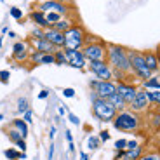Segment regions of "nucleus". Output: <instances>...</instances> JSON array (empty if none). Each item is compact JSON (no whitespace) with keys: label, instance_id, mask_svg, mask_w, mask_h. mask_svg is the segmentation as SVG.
I'll use <instances>...</instances> for the list:
<instances>
[{"label":"nucleus","instance_id":"1","mask_svg":"<svg viewBox=\"0 0 160 160\" xmlns=\"http://www.w3.org/2000/svg\"><path fill=\"white\" fill-rule=\"evenodd\" d=\"M106 63L112 66L113 72L122 73L131 80V64H129V56H127V47L118 44H106Z\"/></svg>","mask_w":160,"mask_h":160},{"label":"nucleus","instance_id":"2","mask_svg":"<svg viewBox=\"0 0 160 160\" xmlns=\"http://www.w3.org/2000/svg\"><path fill=\"white\" fill-rule=\"evenodd\" d=\"M112 124L120 132H134L141 127V117H139V113H134L127 108L124 112L117 113Z\"/></svg>","mask_w":160,"mask_h":160},{"label":"nucleus","instance_id":"3","mask_svg":"<svg viewBox=\"0 0 160 160\" xmlns=\"http://www.w3.org/2000/svg\"><path fill=\"white\" fill-rule=\"evenodd\" d=\"M127 56H129V64H131V73L132 77H136L138 80L144 82L153 75L148 70L146 63H144V56L143 51H138V49H127Z\"/></svg>","mask_w":160,"mask_h":160},{"label":"nucleus","instance_id":"4","mask_svg":"<svg viewBox=\"0 0 160 160\" xmlns=\"http://www.w3.org/2000/svg\"><path fill=\"white\" fill-rule=\"evenodd\" d=\"M91 104H92V115L96 117L99 122H113L117 115V110L112 106L108 99H101L94 92H91Z\"/></svg>","mask_w":160,"mask_h":160},{"label":"nucleus","instance_id":"5","mask_svg":"<svg viewBox=\"0 0 160 160\" xmlns=\"http://www.w3.org/2000/svg\"><path fill=\"white\" fill-rule=\"evenodd\" d=\"M85 35H87V30L84 28V24L75 23L70 30L64 32L63 49H82L85 45Z\"/></svg>","mask_w":160,"mask_h":160},{"label":"nucleus","instance_id":"6","mask_svg":"<svg viewBox=\"0 0 160 160\" xmlns=\"http://www.w3.org/2000/svg\"><path fill=\"white\" fill-rule=\"evenodd\" d=\"M89 89H91V92H94L98 98L108 99L110 96H113V94L117 92V82H113V80L91 78L89 80Z\"/></svg>","mask_w":160,"mask_h":160},{"label":"nucleus","instance_id":"7","mask_svg":"<svg viewBox=\"0 0 160 160\" xmlns=\"http://www.w3.org/2000/svg\"><path fill=\"white\" fill-rule=\"evenodd\" d=\"M106 44L103 38L98 40V42H91V44H85L84 47L80 49L82 54L85 56L87 61H103L106 59Z\"/></svg>","mask_w":160,"mask_h":160},{"label":"nucleus","instance_id":"8","mask_svg":"<svg viewBox=\"0 0 160 160\" xmlns=\"http://www.w3.org/2000/svg\"><path fill=\"white\" fill-rule=\"evenodd\" d=\"M87 70L91 75H94V78L98 80H113V70L106 59L103 61H87Z\"/></svg>","mask_w":160,"mask_h":160},{"label":"nucleus","instance_id":"9","mask_svg":"<svg viewBox=\"0 0 160 160\" xmlns=\"http://www.w3.org/2000/svg\"><path fill=\"white\" fill-rule=\"evenodd\" d=\"M37 11L40 12H58L59 16L66 18L70 16V11H72V7H68V5L64 4V2H61V0H40L38 4L35 5Z\"/></svg>","mask_w":160,"mask_h":160},{"label":"nucleus","instance_id":"10","mask_svg":"<svg viewBox=\"0 0 160 160\" xmlns=\"http://www.w3.org/2000/svg\"><path fill=\"white\" fill-rule=\"evenodd\" d=\"M64 54H66V66L82 72L87 68V59L80 49H64Z\"/></svg>","mask_w":160,"mask_h":160},{"label":"nucleus","instance_id":"11","mask_svg":"<svg viewBox=\"0 0 160 160\" xmlns=\"http://www.w3.org/2000/svg\"><path fill=\"white\" fill-rule=\"evenodd\" d=\"M32 49H30L28 40H16L12 44V59L16 63H26Z\"/></svg>","mask_w":160,"mask_h":160},{"label":"nucleus","instance_id":"12","mask_svg":"<svg viewBox=\"0 0 160 160\" xmlns=\"http://www.w3.org/2000/svg\"><path fill=\"white\" fill-rule=\"evenodd\" d=\"M138 89H139L138 85H134L132 82H127V80H124V82H117V94L122 96V99L127 103V108H129V104L132 103V99L136 98Z\"/></svg>","mask_w":160,"mask_h":160},{"label":"nucleus","instance_id":"13","mask_svg":"<svg viewBox=\"0 0 160 160\" xmlns=\"http://www.w3.org/2000/svg\"><path fill=\"white\" fill-rule=\"evenodd\" d=\"M150 106H152V103L148 101V96H146V91L144 89H138V94L136 98L132 99V103L129 104V110L134 113H144L148 112Z\"/></svg>","mask_w":160,"mask_h":160},{"label":"nucleus","instance_id":"14","mask_svg":"<svg viewBox=\"0 0 160 160\" xmlns=\"http://www.w3.org/2000/svg\"><path fill=\"white\" fill-rule=\"evenodd\" d=\"M28 44L32 51H38V52H44V54H54L58 51L56 45H52L45 38H28Z\"/></svg>","mask_w":160,"mask_h":160},{"label":"nucleus","instance_id":"15","mask_svg":"<svg viewBox=\"0 0 160 160\" xmlns=\"http://www.w3.org/2000/svg\"><path fill=\"white\" fill-rule=\"evenodd\" d=\"M44 38L49 40L52 45H56L58 49H63L64 47V33L54 30L52 26H49L47 30H44Z\"/></svg>","mask_w":160,"mask_h":160},{"label":"nucleus","instance_id":"16","mask_svg":"<svg viewBox=\"0 0 160 160\" xmlns=\"http://www.w3.org/2000/svg\"><path fill=\"white\" fill-rule=\"evenodd\" d=\"M143 56H144V63L148 66V70L155 75V73L160 72V58L157 54V51H143Z\"/></svg>","mask_w":160,"mask_h":160},{"label":"nucleus","instance_id":"17","mask_svg":"<svg viewBox=\"0 0 160 160\" xmlns=\"http://www.w3.org/2000/svg\"><path fill=\"white\" fill-rule=\"evenodd\" d=\"M28 19L32 21L35 26H38V28H42V30H47L49 26H51L49 21L45 19V14L44 12H40V11H37V9H33V11L28 14Z\"/></svg>","mask_w":160,"mask_h":160},{"label":"nucleus","instance_id":"18","mask_svg":"<svg viewBox=\"0 0 160 160\" xmlns=\"http://www.w3.org/2000/svg\"><path fill=\"white\" fill-rule=\"evenodd\" d=\"M9 127H12V129H16L18 132H19L21 136H23V139H28V134H30V125L24 122L23 118H14L11 122V125Z\"/></svg>","mask_w":160,"mask_h":160},{"label":"nucleus","instance_id":"19","mask_svg":"<svg viewBox=\"0 0 160 160\" xmlns=\"http://www.w3.org/2000/svg\"><path fill=\"white\" fill-rule=\"evenodd\" d=\"M75 23H77V21H73L70 16H66V18H61L59 21H56V23L52 24V28H54V30H58V32H61V33H64L66 30H70V28H72V26H73Z\"/></svg>","mask_w":160,"mask_h":160},{"label":"nucleus","instance_id":"20","mask_svg":"<svg viewBox=\"0 0 160 160\" xmlns=\"http://www.w3.org/2000/svg\"><path fill=\"white\" fill-rule=\"evenodd\" d=\"M108 101L112 103L113 108L117 110V113H118V112H124V110H127V103H125V101L122 99V96H118L117 92L113 94V96H110V98H108Z\"/></svg>","mask_w":160,"mask_h":160},{"label":"nucleus","instance_id":"21","mask_svg":"<svg viewBox=\"0 0 160 160\" xmlns=\"http://www.w3.org/2000/svg\"><path fill=\"white\" fill-rule=\"evenodd\" d=\"M141 155H143V146L138 144L136 148L125 150V152H124V158H122V160H139Z\"/></svg>","mask_w":160,"mask_h":160},{"label":"nucleus","instance_id":"22","mask_svg":"<svg viewBox=\"0 0 160 160\" xmlns=\"http://www.w3.org/2000/svg\"><path fill=\"white\" fill-rule=\"evenodd\" d=\"M143 89L144 91H157V89H160V78L155 75H152L148 80L143 82Z\"/></svg>","mask_w":160,"mask_h":160},{"label":"nucleus","instance_id":"23","mask_svg":"<svg viewBox=\"0 0 160 160\" xmlns=\"http://www.w3.org/2000/svg\"><path fill=\"white\" fill-rule=\"evenodd\" d=\"M26 110H30V101H28V98H24V96L18 98V103H16V112L23 115V113L26 112Z\"/></svg>","mask_w":160,"mask_h":160},{"label":"nucleus","instance_id":"24","mask_svg":"<svg viewBox=\"0 0 160 160\" xmlns=\"http://www.w3.org/2000/svg\"><path fill=\"white\" fill-rule=\"evenodd\" d=\"M21 153H23V152H19V150L14 148V146H12V148H5L4 150V157L7 160H21Z\"/></svg>","mask_w":160,"mask_h":160},{"label":"nucleus","instance_id":"25","mask_svg":"<svg viewBox=\"0 0 160 160\" xmlns=\"http://www.w3.org/2000/svg\"><path fill=\"white\" fill-rule=\"evenodd\" d=\"M54 64L58 66H66V54H64V49H58L54 52Z\"/></svg>","mask_w":160,"mask_h":160},{"label":"nucleus","instance_id":"26","mask_svg":"<svg viewBox=\"0 0 160 160\" xmlns=\"http://www.w3.org/2000/svg\"><path fill=\"white\" fill-rule=\"evenodd\" d=\"M5 134H7L9 141H11L12 144H16L18 141H21V139H23V136H21V134H19V132L16 131V129H12V127L5 129Z\"/></svg>","mask_w":160,"mask_h":160},{"label":"nucleus","instance_id":"27","mask_svg":"<svg viewBox=\"0 0 160 160\" xmlns=\"http://www.w3.org/2000/svg\"><path fill=\"white\" fill-rule=\"evenodd\" d=\"M99 146H101V141L98 136H89L87 138V150L89 152H96Z\"/></svg>","mask_w":160,"mask_h":160},{"label":"nucleus","instance_id":"28","mask_svg":"<svg viewBox=\"0 0 160 160\" xmlns=\"http://www.w3.org/2000/svg\"><path fill=\"white\" fill-rule=\"evenodd\" d=\"M146 96H148V101L152 104L160 106V89H157V91H146Z\"/></svg>","mask_w":160,"mask_h":160},{"label":"nucleus","instance_id":"29","mask_svg":"<svg viewBox=\"0 0 160 160\" xmlns=\"http://www.w3.org/2000/svg\"><path fill=\"white\" fill-rule=\"evenodd\" d=\"M9 14H11V18L12 19H16L18 23H23V11H21L19 7H14V5H12L11 9H9Z\"/></svg>","mask_w":160,"mask_h":160},{"label":"nucleus","instance_id":"30","mask_svg":"<svg viewBox=\"0 0 160 160\" xmlns=\"http://www.w3.org/2000/svg\"><path fill=\"white\" fill-rule=\"evenodd\" d=\"M42 54L44 52H38V51H32L28 56V63L32 64V66H38L40 64V58H42Z\"/></svg>","mask_w":160,"mask_h":160},{"label":"nucleus","instance_id":"31","mask_svg":"<svg viewBox=\"0 0 160 160\" xmlns=\"http://www.w3.org/2000/svg\"><path fill=\"white\" fill-rule=\"evenodd\" d=\"M113 148H115V152H124V150L127 148V139H124V138L117 139L115 143H113Z\"/></svg>","mask_w":160,"mask_h":160},{"label":"nucleus","instance_id":"32","mask_svg":"<svg viewBox=\"0 0 160 160\" xmlns=\"http://www.w3.org/2000/svg\"><path fill=\"white\" fill-rule=\"evenodd\" d=\"M61 18H63V16H59L58 12H45V19L49 21V24H51V26L56 23V21H59Z\"/></svg>","mask_w":160,"mask_h":160},{"label":"nucleus","instance_id":"33","mask_svg":"<svg viewBox=\"0 0 160 160\" xmlns=\"http://www.w3.org/2000/svg\"><path fill=\"white\" fill-rule=\"evenodd\" d=\"M152 127L155 129V131H160V110L152 115Z\"/></svg>","mask_w":160,"mask_h":160},{"label":"nucleus","instance_id":"34","mask_svg":"<svg viewBox=\"0 0 160 160\" xmlns=\"http://www.w3.org/2000/svg\"><path fill=\"white\" fill-rule=\"evenodd\" d=\"M30 38H44V30L35 26V28L30 32Z\"/></svg>","mask_w":160,"mask_h":160},{"label":"nucleus","instance_id":"35","mask_svg":"<svg viewBox=\"0 0 160 160\" xmlns=\"http://www.w3.org/2000/svg\"><path fill=\"white\" fill-rule=\"evenodd\" d=\"M40 64H54V54H42Z\"/></svg>","mask_w":160,"mask_h":160},{"label":"nucleus","instance_id":"36","mask_svg":"<svg viewBox=\"0 0 160 160\" xmlns=\"http://www.w3.org/2000/svg\"><path fill=\"white\" fill-rule=\"evenodd\" d=\"M21 118H23L28 125H30V124H33V110H32V108L26 110V112L23 113V117H21Z\"/></svg>","mask_w":160,"mask_h":160},{"label":"nucleus","instance_id":"37","mask_svg":"<svg viewBox=\"0 0 160 160\" xmlns=\"http://www.w3.org/2000/svg\"><path fill=\"white\" fill-rule=\"evenodd\" d=\"M9 77H11V72L9 70H0V82L7 85L9 84Z\"/></svg>","mask_w":160,"mask_h":160},{"label":"nucleus","instance_id":"38","mask_svg":"<svg viewBox=\"0 0 160 160\" xmlns=\"http://www.w3.org/2000/svg\"><path fill=\"white\" fill-rule=\"evenodd\" d=\"M63 98H66V99H72V98H75V89H72V87L63 89Z\"/></svg>","mask_w":160,"mask_h":160},{"label":"nucleus","instance_id":"39","mask_svg":"<svg viewBox=\"0 0 160 160\" xmlns=\"http://www.w3.org/2000/svg\"><path fill=\"white\" fill-rule=\"evenodd\" d=\"M98 138H99L101 143H106V141H110V132H108V131H99Z\"/></svg>","mask_w":160,"mask_h":160},{"label":"nucleus","instance_id":"40","mask_svg":"<svg viewBox=\"0 0 160 160\" xmlns=\"http://www.w3.org/2000/svg\"><path fill=\"white\" fill-rule=\"evenodd\" d=\"M68 120H70V124H73V125H80V118L72 112H68Z\"/></svg>","mask_w":160,"mask_h":160},{"label":"nucleus","instance_id":"41","mask_svg":"<svg viewBox=\"0 0 160 160\" xmlns=\"http://www.w3.org/2000/svg\"><path fill=\"white\" fill-rule=\"evenodd\" d=\"M14 146H16V148L19 150V152H24V153H26V139H21V141H18V143L14 144Z\"/></svg>","mask_w":160,"mask_h":160},{"label":"nucleus","instance_id":"42","mask_svg":"<svg viewBox=\"0 0 160 160\" xmlns=\"http://www.w3.org/2000/svg\"><path fill=\"white\" fill-rule=\"evenodd\" d=\"M37 98H38V99H47V98H49V91H47V89H42V91L37 94Z\"/></svg>","mask_w":160,"mask_h":160},{"label":"nucleus","instance_id":"43","mask_svg":"<svg viewBox=\"0 0 160 160\" xmlns=\"http://www.w3.org/2000/svg\"><path fill=\"white\" fill-rule=\"evenodd\" d=\"M54 152H56V146H54V143L49 146V153H47V160H52L54 158Z\"/></svg>","mask_w":160,"mask_h":160},{"label":"nucleus","instance_id":"44","mask_svg":"<svg viewBox=\"0 0 160 160\" xmlns=\"http://www.w3.org/2000/svg\"><path fill=\"white\" fill-rule=\"evenodd\" d=\"M139 160H158V157H157V155H153V153H148V155H144V153H143Z\"/></svg>","mask_w":160,"mask_h":160},{"label":"nucleus","instance_id":"45","mask_svg":"<svg viewBox=\"0 0 160 160\" xmlns=\"http://www.w3.org/2000/svg\"><path fill=\"white\" fill-rule=\"evenodd\" d=\"M56 134H58V127H56V125H52V127L49 129V138H51V139L54 141V138H56Z\"/></svg>","mask_w":160,"mask_h":160},{"label":"nucleus","instance_id":"46","mask_svg":"<svg viewBox=\"0 0 160 160\" xmlns=\"http://www.w3.org/2000/svg\"><path fill=\"white\" fill-rule=\"evenodd\" d=\"M64 139L68 141V143H73V134H72V131H70V129H66V131H64Z\"/></svg>","mask_w":160,"mask_h":160},{"label":"nucleus","instance_id":"47","mask_svg":"<svg viewBox=\"0 0 160 160\" xmlns=\"http://www.w3.org/2000/svg\"><path fill=\"white\" fill-rule=\"evenodd\" d=\"M138 144H139V143H138V141H136V139H131V141H127V148H125V150H131V148H136Z\"/></svg>","mask_w":160,"mask_h":160},{"label":"nucleus","instance_id":"48","mask_svg":"<svg viewBox=\"0 0 160 160\" xmlns=\"http://www.w3.org/2000/svg\"><path fill=\"white\" fill-rule=\"evenodd\" d=\"M66 112H70L68 106H59V108H58V115H59V117H63Z\"/></svg>","mask_w":160,"mask_h":160},{"label":"nucleus","instance_id":"49","mask_svg":"<svg viewBox=\"0 0 160 160\" xmlns=\"http://www.w3.org/2000/svg\"><path fill=\"white\" fill-rule=\"evenodd\" d=\"M7 37H9L11 40H18V33H16V32H12V30H9Z\"/></svg>","mask_w":160,"mask_h":160},{"label":"nucleus","instance_id":"50","mask_svg":"<svg viewBox=\"0 0 160 160\" xmlns=\"http://www.w3.org/2000/svg\"><path fill=\"white\" fill-rule=\"evenodd\" d=\"M124 152H125V150H124ZM124 152H115L113 160H122V158H124Z\"/></svg>","mask_w":160,"mask_h":160},{"label":"nucleus","instance_id":"51","mask_svg":"<svg viewBox=\"0 0 160 160\" xmlns=\"http://www.w3.org/2000/svg\"><path fill=\"white\" fill-rule=\"evenodd\" d=\"M78 160H89V153L80 152V153H78Z\"/></svg>","mask_w":160,"mask_h":160},{"label":"nucleus","instance_id":"52","mask_svg":"<svg viewBox=\"0 0 160 160\" xmlns=\"http://www.w3.org/2000/svg\"><path fill=\"white\" fill-rule=\"evenodd\" d=\"M68 152H70V153L75 152V143H68Z\"/></svg>","mask_w":160,"mask_h":160},{"label":"nucleus","instance_id":"53","mask_svg":"<svg viewBox=\"0 0 160 160\" xmlns=\"http://www.w3.org/2000/svg\"><path fill=\"white\" fill-rule=\"evenodd\" d=\"M7 33H9V28L7 26H2V35H7Z\"/></svg>","mask_w":160,"mask_h":160},{"label":"nucleus","instance_id":"54","mask_svg":"<svg viewBox=\"0 0 160 160\" xmlns=\"http://www.w3.org/2000/svg\"><path fill=\"white\" fill-rule=\"evenodd\" d=\"M2 44H4V35H0V49H2Z\"/></svg>","mask_w":160,"mask_h":160},{"label":"nucleus","instance_id":"55","mask_svg":"<svg viewBox=\"0 0 160 160\" xmlns=\"http://www.w3.org/2000/svg\"><path fill=\"white\" fill-rule=\"evenodd\" d=\"M4 118H5V117H4V113L0 112V122H2V120H4Z\"/></svg>","mask_w":160,"mask_h":160},{"label":"nucleus","instance_id":"56","mask_svg":"<svg viewBox=\"0 0 160 160\" xmlns=\"http://www.w3.org/2000/svg\"><path fill=\"white\" fill-rule=\"evenodd\" d=\"M157 54H158V58H160V45L157 47Z\"/></svg>","mask_w":160,"mask_h":160},{"label":"nucleus","instance_id":"57","mask_svg":"<svg viewBox=\"0 0 160 160\" xmlns=\"http://www.w3.org/2000/svg\"><path fill=\"white\" fill-rule=\"evenodd\" d=\"M158 110H160V106H158Z\"/></svg>","mask_w":160,"mask_h":160}]
</instances>
